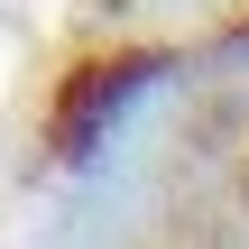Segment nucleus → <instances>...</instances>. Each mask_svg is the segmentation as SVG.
Instances as JSON below:
<instances>
[{
  "mask_svg": "<svg viewBox=\"0 0 249 249\" xmlns=\"http://www.w3.org/2000/svg\"><path fill=\"white\" fill-rule=\"evenodd\" d=\"M166 74H176V46H139V37L83 46V55L55 74V92H46V157H55V166H92Z\"/></svg>",
  "mask_w": 249,
  "mask_h": 249,
  "instance_id": "nucleus-1",
  "label": "nucleus"
},
{
  "mask_svg": "<svg viewBox=\"0 0 249 249\" xmlns=\"http://www.w3.org/2000/svg\"><path fill=\"white\" fill-rule=\"evenodd\" d=\"M222 55H249V9L231 18V28H222Z\"/></svg>",
  "mask_w": 249,
  "mask_h": 249,
  "instance_id": "nucleus-2",
  "label": "nucleus"
}]
</instances>
